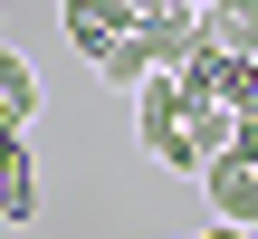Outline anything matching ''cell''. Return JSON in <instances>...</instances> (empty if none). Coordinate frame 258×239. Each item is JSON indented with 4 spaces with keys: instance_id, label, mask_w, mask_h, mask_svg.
I'll use <instances>...</instances> for the list:
<instances>
[{
    "instance_id": "1",
    "label": "cell",
    "mask_w": 258,
    "mask_h": 239,
    "mask_svg": "<svg viewBox=\"0 0 258 239\" xmlns=\"http://www.w3.org/2000/svg\"><path fill=\"white\" fill-rule=\"evenodd\" d=\"M57 29H67V48L86 67H105V48L134 29V0H57Z\"/></svg>"
},
{
    "instance_id": "2",
    "label": "cell",
    "mask_w": 258,
    "mask_h": 239,
    "mask_svg": "<svg viewBox=\"0 0 258 239\" xmlns=\"http://www.w3.org/2000/svg\"><path fill=\"white\" fill-rule=\"evenodd\" d=\"M201 201H211V220L258 230V163L249 153H211V163H201Z\"/></svg>"
},
{
    "instance_id": "3",
    "label": "cell",
    "mask_w": 258,
    "mask_h": 239,
    "mask_svg": "<svg viewBox=\"0 0 258 239\" xmlns=\"http://www.w3.org/2000/svg\"><path fill=\"white\" fill-rule=\"evenodd\" d=\"M38 220V163H29V134H0V230H29Z\"/></svg>"
},
{
    "instance_id": "4",
    "label": "cell",
    "mask_w": 258,
    "mask_h": 239,
    "mask_svg": "<svg viewBox=\"0 0 258 239\" xmlns=\"http://www.w3.org/2000/svg\"><path fill=\"white\" fill-rule=\"evenodd\" d=\"M153 67H163V48H153V29H144V19H134V29H124V38H115V48H105V67H96V77H105V86H115V96H134V86H144V77H153Z\"/></svg>"
},
{
    "instance_id": "5",
    "label": "cell",
    "mask_w": 258,
    "mask_h": 239,
    "mask_svg": "<svg viewBox=\"0 0 258 239\" xmlns=\"http://www.w3.org/2000/svg\"><path fill=\"white\" fill-rule=\"evenodd\" d=\"M0 115L29 134V115H38V67L19 57V48H0Z\"/></svg>"
},
{
    "instance_id": "6",
    "label": "cell",
    "mask_w": 258,
    "mask_h": 239,
    "mask_svg": "<svg viewBox=\"0 0 258 239\" xmlns=\"http://www.w3.org/2000/svg\"><path fill=\"white\" fill-rule=\"evenodd\" d=\"M191 239H258V230H239V220H211V230H191Z\"/></svg>"
},
{
    "instance_id": "7",
    "label": "cell",
    "mask_w": 258,
    "mask_h": 239,
    "mask_svg": "<svg viewBox=\"0 0 258 239\" xmlns=\"http://www.w3.org/2000/svg\"><path fill=\"white\" fill-rule=\"evenodd\" d=\"M191 10H201V0H191Z\"/></svg>"
}]
</instances>
